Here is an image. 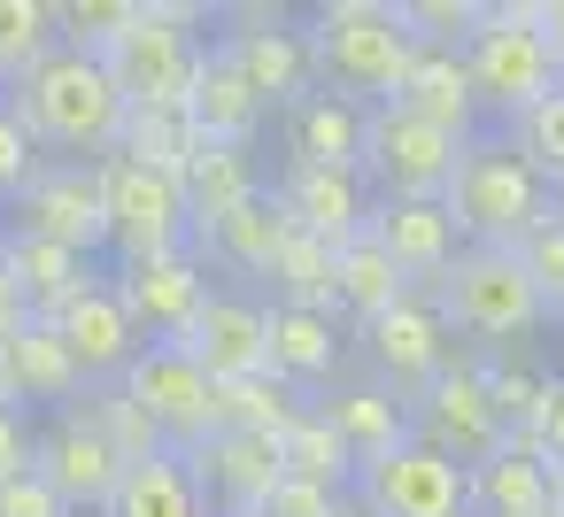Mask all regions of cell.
<instances>
[{
    "instance_id": "obj_19",
    "label": "cell",
    "mask_w": 564,
    "mask_h": 517,
    "mask_svg": "<svg viewBox=\"0 0 564 517\" xmlns=\"http://www.w3.org/2000/svg\"><path fill=\"white\" fill-rule=\"evenodd\" d=\"M47 324H55V340L70 348V363H78L86 394H94V386H117V378L140 363V348H148V340H140V324L124 317V301H117V286H109V278H101V286H86L78 301H63Z\"/></svg>"
},
{
    "instance_id": "obj_32",
    "label": "cell",
    "mask_w": 564,
    "mask_h": 517,
    "mask_svg": "<svg viewBox=\"0 0 564 517\" xmlns=\"http://www.w3.org/2000/svg\"><path fill=\"white\" fill-rule=\"evenodd\" d=\"M101 517H209V502H202L194 463L178 448H163L148 463H124V479H117V494H109Z\"/></svg>"
},
{
    "instance_id": "obj_44",
    "label": "cell",
    "mask_w": 564,
    "mask_h": 517,
    "mask_svg": "<svg viewBox=\"0 0 564 517\" xmlns=\"http://www.w3.org/2000/svg\"><path fill=\"white\" fill-rule=\"evenodd\" d=\"M518 263H525V278L541 286V301L556 309V301H564V217H549V224L518 248Z\"/></svg>"
},
{
    "instance_id": "obj_6",
    "label": "cell",
    "mask_w": 564,
    "mask_h": 517,
    "mask_svg": "<svg viewBox=\"0 0 564 517\" xmlns=\"http://www.w3.org/2000/svg\"><path fill=\"white\" fill-rule=\"evenodd\" d=\"M202 24H209V9H202V0H140L132 32H124V40L101 55V63H109V78H117V94L132 101V117L186 109L194 70H202V55H209Z\"/></svg>"
},
{
    "instance_id": "obj_9",
    "label": "cell",
    "mask_w": 564,
    "mask_h": 517,
    "mask_svg": "<svg viewBox=\"0 0 564 517\" xmlns=\"http://www.w3.org/2000/svg\"><path fill=\"white\" fill-rule=\"evenodd\" d=\"M217 24H225V63L248 78V94L279 117V109H294L302 94H317V55H310V32H302V16H286V9H263V0H240V9H217Z\"/></svg>"
},
{
    "instance_id": "obj_12",
    "label": "cell",
    "mask_w": 564,
    "mask_h": 517,
    "mask_svg": "<svg viewBox=\"0 0 564 517\" xmlns=\"http://www.w3.org/2000/svg\"><path fill=\"white\" fill-rule=\"evenodd\" d=\"M117 386H124V402L148 409V425H155L163 448H178V455H194V448L217 432V378H209L178 340L140 348V363H132Z\"/></svg>"
},
{
    "instance_id": "obj_50",
    "label": "cell",
    "mask_w": 564,
    "mask_h": 517,
    "mask_svg": "<svg viewBox=\"0 0 564 517\" xmlns=\"http://www.w3.org/2000/svg\"><path fill=\"white\" fill-rule=\"evenodd\" d=\"M541 32H549V47H556V63H564V0H541Z\"/></svg>"
},
{
    "instance_id": "obj_18",
    "label": "cell",
    "mask_w": 564,
    "mask_h": 517,
    "mask_svg": "<svg viewBox=\"0 0 564 517\" xmlns=\"http://www.w3.org/2000/svg\"><path fill=\"white\" fill-rule=\"evenodd\" d=\"M186 463H194L202 502H209L217 517H263V502L286 486V455H279V440H263V432H209Z\"/></svg>"
},
{
    "instance_id": "obj_58",
    "label": "cell",
    "mask_w": 564,
    "mask_h": 517,
    "mask_svg": "<svg viewBox=\"0 0 564 517\" xmlns=\"http://www.w3.org/2000/svg\"><path fill=\"white\" fill-rule=\"evenodd\" d=\"M209 517H217V509H209Z\"/></svg>"
},
{
    "instance_id": "obj_54",
    "label": "cell",
    "mask_w": 564,
    "mask_h": 517,
    "mask_svg": "<svg viewBox=\"0 0 564 517\" xmlns=\"http://www.w3.org/2000/svg\"><path fill=\"white\" fill-rule=\"evenodd\" d=\"M340 517H371V509H356V502H340Z\"/></svg>"
},
{
    "instance_id": "obj_53",
    "label": "cell",
    "mask_w": 564,
    "mask_h": 517,
    "mask_svg": "<svg viewBox=\"0 0 564 517\" xmlns=\"http://www.w3.org/2000/svg\"><path fill=\"white\" fill-rule=\"evenodd\" d=\"M549 324H556V340H564V301H556V317H549Z\"/></svg>"
},
{
    "instance_id": "obj_21",
    "label": "cell",
    "mask_w": 564,
    "mask_h": 517,
    "mask_svg": "<svg viewBox=\"0 0 564 517\" xmlns=\"http://www.w3.org/2000/svg\"><path fill=\"white\" fill-rule=\"evenodd\" d=\"M294 240V224H286V209L271 201V186L256 194V201H240V209H225L217 224H202L194 232V255L225 278V286H263L271 278V263H279V248Z\"/></svg>"
},
{
    "instance_id": "obj_47",
    "label": "cell",
    "mask_w": 564,
    "mask_h": 517,
    "mask_svg": "<svg viewBox=\"0 0 564 517\" xmlns=\"http://www.w3.org/2000/svg\"><path fill=\"white\" fill-rule=\"evenodd\" d=\"M533 448H541V463L564 479V371L549 378V394H541V417H533V432H525Z\"/></svg>"
},
{
    "instance_id": "obj_43",
    "label": "cell",
    "mask_w": 564,
    "mask_h": 517,
    "mask_svg": "<svg viewBox=\"0 0 564 517\" xmlns=\"http://www.w3.org/2000/svg\"><path fill=\"white\" fill-rule=\"evenodd\" d=\"M40 140H32V124H24V109L17 101H0V209H17V194L40 178Z\"/></svg>"
},
{
    "instance_id": "obj_3",
    "label": "cell",
    "mask_w": 564,
    "mask_h": 517,
    "mask_svg": "<svg viewBox=\"0 0 564 517\" xmlns=\"http://www.w3.org/2000/svg\"><path fill=\"white\" fill-rule=\"evenodd\" d=\"M464 232V248H525L541 224H549V178L518 155V140L495 124L464 147L456 163V186L441 201Z\"/></svg>"
},
{
    "instance_id": "obj_27",
    "label": "cell",
    "mask_w": 564,
    "mask_h": 517,
    "mask_svg": "<svg viewBox=\"0 0 564 517\" xmlns=\"http://www.w3.org/2000/svg\"><path fill=\"white\" fill-rule=\"evenodd\" d=\"M0 263H9V278H17V294H24V309H32V317H55L63 301H78L86 286H101V278H109L94 255L55 248V240H32V232H17V224H9V240H0Z\"/></svg>"
},
{
    "instance_id": "obj_4",
    "label": "cell",
    "mask_w": 564,
    "mask_h": 517,
    "mask_svg": "<svg viewBox=\"0 0 564 517\" xmlns=\"http://www.w3.org/2000/svg\"><path fill=\"white\" fill-rule=\"evenodd\" d=\"M464 70H471L479 117L495 124H518L533 101H549L564 86V63L541 32V0H487L464 40Z\"/></svg>"
},
{
    "instance_id": "obj_52",
    "label": "cell",
    "mask_w": 564,
    "mask_h": 517,
    "mask_svg": "<svg viewBox=\"0 0 564 517\" xmlns=\"http://www.w3.org/2000/svg\"><path fill=\"white\" fill-rule=\"evenodd\" d=\"M549 217H564V186H549Z\"/></svg>"
},
{
    "instance_id": "obj_31",
    "label": "cell",
    "mask_w": 564,
    "mask_h": 517,
    "mask_svg": "<svg viewBox=\"0 0 564 517\" xmlns=\"http://www.w3.org/2000/svg\"><path fill=\"white\" fill-rule=\"evenodd\" d=\"M402 294H417V286L394 271V255H387L371 232H356L348 248H333V317H340V324H371V317L394 309Z\"/></svg>"
},
{
    "instance_id": "obj_11",
    "label": "cell",
    "mask_w": 564,
    "mask_h": 517,
    "mask_svg": "<svg viewBox=\"0 0 564 517\" xmlns=\"http://www.w3.org/2000/svg\"><path fill=\"white\" fill-rule=\"evenodd\" d=\"M348 502L371 517H471V471L425 440H402V448L356 463Z\"/></svg>"
},
{
    "instance_id": "obj_46",
    "label": "cell",
    "mask_w": 564,
    "mask_h": 517,
    "mask_svg": "<svg viewBox=\"0 0 564 517\" xmlns=\"http://www.w3.org/2000/svg\"><path fill=\"white\" fill-rule=\"evenodd\" d=\"M0 517H70V502H63L40 471H24V479L0 486Z\"/></svg>"
},
{
    "instance_id": "obj_56",
    "label": "cell",
    "mask_w": 564,
    "mask_h": 517,
    "mask_svg": "<svg viewBox=\"0 0 564 517\" xmlns=\"http://www.w3.org/2000/svg\"><path fill=\"white\" fill-rule=\"evenodd\" d=\"M0 240H9V209H0Z\"/></svg>"
},
{
    "instance_id": "obj_5",
    "label": "cell",
    "mask_w": 564,
    "mask_h": 517,
    "mask_svg": "<svg viewBox=\"0 0 564 517\" xmlns=\"http://www.w3.org/2000/svg\"><path fill=\"white\" fill-rule=\"evenodd\" d=\"M448 317V332L479 340V348H525L556 309L541 301V286L525 278L518 248H456V263L425 286Z\"/></svg>"
},
{
    "instance_id": "obj_15",
    "label": "cell",
    "mask_w": 564,
    "mask_h": 517,
    "mask_svg": "<svg viewBox=\"0 0 564 517\" xmlns=\"http://www.w3.org/2000/svg\"><path fill=\"white\" fill-rule=\"evenodd\" d=\"M32 471L70 502V517H101L109 509V494H117V479H124V455L109 448V432L94 425V409L86 402H70V409H55L47 425H40V455H32Z\"/></svg>"
},
{
    "instance_id": "obj_2",
    "label": "cell",
    "mask_w": 564,
    "mask_h": 517,
    "mask_svg": "<svg viewBox=\"0 0 564 517\" xmlns=\"http://www.w3.org/2000/svg\"><path fill=\"white\" fill-rule=\"evenodd\" d=\"M310 55H317V94H340L356 109H387L417 63V40L402 32L394 0H325L302 16Z\"/></svg>"
},
{
    "instance_id": "obj_16",
    "label": "cell",
    "mask_w": 564,
    "mask_h": 517,
    "mask_svg": "<svg viewBox=\"0 0 564 517\" xmlns=\"http://www.w3.org/2000/svg\"><path fill=\"white\" fill-rule=\"evenodd\" d=\"M109 286L124 301V317L140 324V340H186V324L202 317L209 301V263L186 248V255H140V263H109Z\"/></svg>"
},
{
    "instance_id": "obj_24",
    "label": "cell",
    "mask_w": 564,
    "mask_h": 517,
    "mask_svg": "<svg viewBox=\"0 0 564 517\" xmlns=\"http://www.w3.org/2000/svg\"><path fill=\"white\" fill-rule=\"evenodd\" d=\"M340 363H348V324L333 309H286V301H271V371L286 386H302L317 402L340 378Z\"/></svg>"
},
{
    "instance_id": "obj_17",
    "label": "cell",
    "mask_w": 564,
    "mask_h": 517,
    "mask_svg": "<svg viewBox=\"0 0 564 517\" xmlns=\"http://www.w3.org/2000/svg\"><path fill=\"white\" fill-rule=\"evenodd\" d=\"M178 348H186L217 386L256 378V371H271V301L248 294V286H209V301H202V317L186 324Z\"/></svg>"
},
{
    "instance_id": "obj_33",
    "label": "cell",
    "mask_w": 564,
    "mask_h": 517,
    "mask_svg": "<svg viewBox=\"0 0 564 517\" xmlns=\"http://www.w3.org/2000/svg\"><path fill=\"white\" fill-rule=\"evenodd\" d=\"M263 186H271V178H263L256 147H202V155L186 163V201H194V232H202V224H217L225 209L256 201Z\"/></svg>"
},
{
    "instance_id": "obj_30",
    "label": "cell",
    "mask_w": 564,
    "mask_h": 517,
    "mask_svg": "<svg viewBox=\"0 0 564 517\" xmlns=\"http://www.w3.org/2000/svg\"><path fill=\"white\" fill-rule=\"evenodd\" d=\"M9 378H17V409H70V402H86V378H78L70 348L55 340L47 317H24L9 332Z\"/></svg>"
},
{
    "instance_id": "obj_28",
    "label": "cell",
    "mask_w": 564,
    "mask_h": 517,
    "mask_svg": "<svg viewBox=\"0 0 564 517\" xmlns=\"http://www.w3.org/2000/svg\"><path fill=\"white\" fill-rule=\"evenodd\" d=\"M471 517H556V471L541 463L533 440H502L471 471Z\"/></svg>"
},
{
    "instance_id": "obj_55",
    "label": "cell",
    "mask_w": 564,
    "mask_h": 517,
    "mask_svg": "<svg viewBox=\"0 0 564 517\" xmlns=\"http://www.w3.org/2000/svg\"><path fill=\"white\" fill-rule=\"evenodd\" d=\"M556 517H564V479H556Z\"/></svg>"
},
{
    "instance_id": "obj_26",
    "label": "cell",
    "mask_w": 564,
    "mask_h": 517,
    "mask_svg": "<svg viewBox=\"0 0 564 517\" xmlns=\"http://www.w3.org/2000/svg\"><path fill=\"white\" fill-rule=\"evenodd\" d=\"M317 409H325V425L348 440L356 463H371V455H387V448L410 440V402H402L394 386H379L371 371H364V378H333V386L317 394Z\"/></svg>"
},
{
    "instance_id": "obj_42",
    "label": "cell",
    "mask_w": 564,
    "mask_h": 517,
    "mask_svg": "<svg viewBox=\"0 0 564 517\" xmlns=\"http://www.w3.org/2000/svg\"><path fill=\"white\" fill-rule=\"evenodd\" d=\"M394 9H402V32L417 47H464L487 0H394Z\"/></svg>"
},
{
    "instance_id": "obj_48",
    "label": "cell",
    "mask_w": 564,
    "mask_h": 517,
    "mask_svg": "<svg viewBox=\"0 0 564 517\" xmlns=\"http://www.w3.org/2000/svg\"><path fill=\"white\" fill-rule=\"evenodd\" d=\"M340 502H348V494H325V486H310V479H286V486L263 502V517H340Z\"/></svg>"
},
{
    "instance_id": "obj_20",
    "label": "cell",
    "mask_w": 564,
    "mask_h": 517,
    "mask_svg": "<svg viewBox=\"0 0 564 517\" xmlns=\"http://www.w3.org/2000/svg\"><path fill=\"white\" fill-rule=\"evenodd\" d=\"M271 201L286 209V224L317 248H348L364 224H371V186L364 170H302V163H279L271 178Z\"/></svg>"
},
{
    "instance_id": "obj_49",
    "label": "cell",
    "mask_w": 564,
    "mask_h": 517,
    "mask_svg": "<svg viewBox=\"0 0 564 517\" xmlns=\"http://www.w3.org/2000/svg\"><path fill=\"white\" fill-rule=\"evenodd\" d=\"M32 309H24V294H17V278H9V263H0V332H17Z\"/></svg>"
},
{
    "instance_id": "obj_38",
    "label": "cell",
    "mask_w": 564,
    "mask_h": 517,
    "mask_svg": "<svg viewBox=\"0 0 564 517\" xmlns=\"http://www.w3.org/2000/svg\"><path fill=\"white\" fill-rule=\"evenodd\" d=\"M140 16V0H55V40L63 47H86V55H109Z\"/></svg>"
},
{
    "instance_id": "obj_8",
    "label": "cell",
    "mask_w": 564,
    "mask_h": 517,
    "mask_svg": "<svg viewBox=\"0 0 564 517\" xmlns=\"http://www.w3.org/2000/svg\"><path fill=\"white\" fill-rule=\"evenodd\" d=\"M101 201H109V255H117V263L186 255V248H194L186 178L148 170V163H132V155H109V163H101Z\"/></svg>"
},
{
    "instance_id": "obj_36",
    "label": "cell",
    "mask_w": 564,
    "mask_h": 517,
    "mask_svg": "<svg viewBox=\"0 0 564 517\" xmlns=\"http://www.w3.org/2000/svg\"><path fill=\"white\" fill-rule=\"evenodd\" d=\"M271 294L263 301H286V309H333V248H317V240H286L279 248V263H271V278H263Z\"/></svg>"
},
{
    "instance_id": "obj_29",
    "label": "cell",
    "mask_w": 564,
    "mask_h": 517,
    "mask_svg": "<svg viewBox=\"0 0 564 517\" xmlns=\"http://www.w3.org/2000/svg\"><path fill=\"white\" fill-rule=\"evenodd\" d=\"M394 109H410V117H425V124L471 140V132H479V94H471V70H464V47H417V63H410V78H402V94H394Z\"/></svg>"
},
{
    "instance_id": "obj_22",
    "label": "cell",
    "mask_w": 564,
    "mask_h": 517,
    "mask_svg": "<svg viewBox=\"0 0 564 517\" xmlns=\"http://www.w3.org/2000/svg\"><path fill=\"white\" fill-rule=\"evenodd\" d=\"M364 132H371V109L340 101V94H302L294 109H279V163H302V170H364Z\"/></svg>"
},
{
    "instance_id": "obj_14",
    "label": "cell",
    "mask_w": 564,
    "mask_h": 517,
    "mask_svg": "<svg viewBox=\"0 0 564 517\" xmlns=\"http://www.w3.org/2000/svg\"><path fill=\"white\" fill-rule=\"evenodd\" d=\"M410 440H425V448H441L448 463H464V471H479L510 432H502V417H495V402H487V371L479 363H448L417 402H410Z\"/></svg>"
},
{
    "instance_id": "obj_13",
    "label": "cell",
    "mask_w": 564,
    "mask_h": 517,
    "mask_svg": "<svg viewBox=\"0 0 564 517\" xmlns=\"http://www.w3.org/2000/svg\"><path fill=\"white\" fill-rule=\"evenodd\" d=\"M17 232L78 248V255H109V201H101V163H40V178L17 194L9 209Z\"/></svg>"
},
{
    "instance_id": "obj_34",
    "label": "cell",
    "mask_w": 564,
    "mask_h": 517,
    "mask_svg": "<svg viewBox=\"0 0 564 517\" xmlns=\"http://www.w3.org/2000/svg\"><path fill=\"white\" fill-rule=\"evenodd\" d=\"M310 409L302 386H286L279 371H256V378H232L217 386V432H263V440H286V425Z\"/></svg>"
},
{
    "instance_id": "obj_39",
    "label": "cell",
    "mask_w": 564,
    "mask_h": 517,
    "mask_svg": "<svg viewBox=\"0 0 564 517\" xmlns=\"http://www.w3.org/2000/svg\"><path fill=\"white\" fill-rule=\"evenodd\" d=\"M86 409H94V425L109 432V448H117L124 463L163 455V432L148 425V409H140V402H124V386H94V394H86Z\"/></svg>"
},
{
    "instance_id": "obj_25",
    "label": "cell",
    "mask_w": 564,
    "mask_h": 517,
    "mask_svg": "<svg viewBox=\"0 0 564 517\" xmlns=\"http://www.w3.org/2000/svg\"><path fill=\"white\" fill-rule=\"evenodd\" d=\"M186 124L202 132V147H256L271 109L248 94V78L225 63V47H209L194 70V94H186Z\"/></svg>"
},
{
    "instance_id": "obj_37",
    "label": "cell",
    "mask_w": 564,
    "mask_h": 517,
    "mask_svg": "<svg viewBox=\"0 0 564 517\" xmlns=\"http://www.w3.org/2000/svg\"><path fill=\"white\" fill-rule=\"evenodd\" d=\"M55 47V0H0V94Z\"/></svg>"
},
{
    "instance_id": "obj_1",
    "label": "cell",
    "mask_w": 564,
    "mask_h": 517,
    "mask_svg": "<svg viewBox=\"0 0 564 517\" xmlns=\"http://www.w3.org/2000/svg\"><path fill=\"white\" fill-rule=\"evenodd\" d=\"M9 101L24 109L47 163H109L124 147V124H132V101L117 94L109 63L86 47H63V40L9 86Z\"/></svg>"
},
{
    "instance_id": "obj_57",
    "label": "cell",
    "mask_w": 564,
    "mask_h": 517,
    "mask_svg": "<svg viewBox=\"0 0 564 517\" xmlns=\"http://www.w3.org/2000/svg\"><path fill=\"white\" fill-rule=\"evenodd\" d=\"M0 101H9V94H0Z\"/></svg>"
},
{
    "instance_id": "obj_23",
    "label": "cell",
    "mask_w": 564,
    "mask_h": 517,
    "mask_svg": "<svg viewBox=\"0 0 564 517\" xmlns=\"http://www.w3.org/2000/svg\"><path fill=\"white\" fill-rule=\"evenodd\" d=\"M364 232L394 255V271L410 286H433L456 263V248H464V232H456V217L441 201H371V224Z\"/></svg>"
},
{
    "instance_id": "obj_45",
    "label": "cell",
    "mask_w": 564,
    "mask_h": 517,
    "mask_svg": "<svg viewBox=\"0 0 564 517\" xmlns=\"http://www.w3.org/2000/svg\"><path fill=\"white\" fill-rule=\"evenodd\" d=\"M32 455H40V417L32 409H0V486L24 479Z\"/></svg>"
},
{
    "instance_id": "obj_35",
    "label": "cell",
    "mask_w": 564,
    "mask_h": 517,
    "mask_svg": "<svg viewBox=\"0 0 564 517\" xmlns=\"http://www.w3.org/2000/svg\"><path fill=\"white\" fill-rule=\"evenodd\" d=\"M279 455H286V479H310V486H325V494H348V486H356V455H348V440L325 425L317 402L286 425Z\"/></svg>"
},
{
    "instance_id": "obj_41",
    "label": "cell",
    "mask_w": 564,
    "mask_h": 517,
    "mask_svg": "<svg viewBox=\"0 0 564 517\" xmlns=\"http://www.w3.org/2000/svg\"><path fill=\"white\" fill-rule=\"evenodd\" d=\"M549 378L556 371H533V363H495L487 371V402H495V417H502V432H533V417H541V394H549Z\"/></svg>"
},
{
    "instance_id": "obj_7",
    "label": "cell",
    "mask_w": 564,
    "mask_h": 517,
    "mask_svg": "<svg viewBox=\"0 0 564 517\" xmlns=\"http://www.w3.org/2000/svg\"><path fill=\"white\" fill-rule=\"evenodd\" d=\"M471 140H456V132H441V124H425V117H410L394 101L371 109V132H364V186H371V201H448L456 163H464Z\"/></svg>"
},
{
    "instance_id": "obj_40",
    "label": "cell",
    "mask_w": 564,
    "mask_h": 517,
    "mask_svg": "<svg viewBox=\"0 0 564 517\" xmlns=\"http://www.w3.org/2000/svg\"><path fill=\"white\" fill-rule=\"evenodd\" d=\"M510 140H518V155L549 178V186H564V86L549 94V101H533L518 124H502Z\"/></svg>"
},
{
    "instance_id": "obj_10",
    "label": "cell",
    "mask_w": 564,
    "mask_h": 517,
    "mask_svg": "<svg viewBox=\"0 0 564 517\" xmlns=\"http://www.w3.org/2000/svg\"><path fill=\"white\" fill-rule=\"evenodd\" d=\"M356 348H364V371L379 386H394L402 402H417L456 363V332H448V317H441V301L425 286L402 294L394 309H379L371 324H356Z\"/></svg>"
},
{
    "instance_id": "obj_51",
    "label": "cell",
    "mask_w": 564,
    "mask_h": 517,
    "mask_svg": "<svg viewBox=\"0 0 564 517\" xmlns=\"http://www.w3.org/2000/svg\"><path fill=\"white\" fill-rule=\"evenodd\" d=\"M0 409H17V378H9V332H0Z\"/></svg>"
}]
</instances>
